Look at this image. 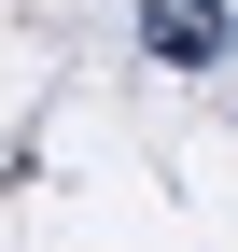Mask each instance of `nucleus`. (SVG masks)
<instances>
[{
    "mask_svg": "<svg viewBox=\"0 0 238 252\" xmlns=\"http://www.w3.org/2000/svg\"><path fill=\"white\" fill-rule=\"evenodd\" d=\"M140 56H154V70H224L238 56V14L224 0H140Z\"/></svg>",
    "mask_w": 238,
    "mask_h": 252,
    "instance_id": "nucleus-1",
    "label": "nucleus"
}]
</instances>
